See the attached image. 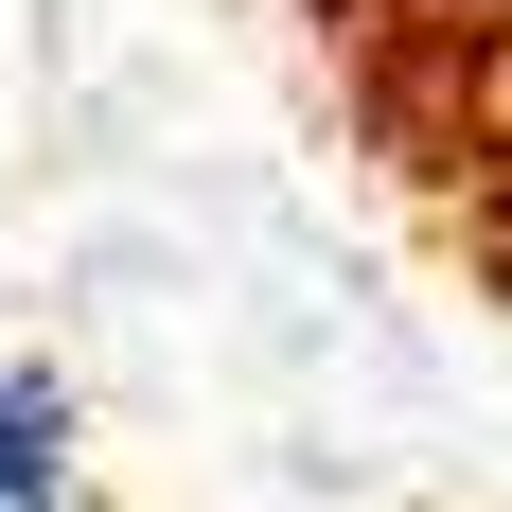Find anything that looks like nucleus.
<instances>
[{"mask_svg": "<svg viewBox=\"0 0 512 512\" xmlns=\"http://www.w3.org/2000/svg\"><path fill=\"white\" fill-rule=\"evenodd\" d=\"M0 512H89V460H71V389L36 354H0Z\"/></svg>", "mask_w": 512, "mask_h": 512, "instance_id": "f257e3e1", "label": "nucleus"}]
</instances>
